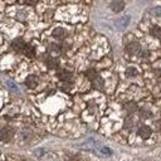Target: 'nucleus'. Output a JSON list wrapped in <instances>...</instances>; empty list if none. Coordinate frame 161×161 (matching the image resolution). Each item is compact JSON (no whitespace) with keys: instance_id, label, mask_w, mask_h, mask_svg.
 <instances>
[{"instance_id":"nucleus-1","label":"nucleus","mask_w":161,"mask_h":161,"mask_svg":"<svg viewBox=\"0 0 161 161\" xmlns=\"http://www.w3.org/2000/svg\"><path fill=\"white\" fill-rule=\"evenodd\" d=\"M14 136V128L13 127H4L0 132V140L4 142H8Z\"/></svg>"},{"instance_id":"nucleus-2","label":"nucleus","mask_w":161,"mask_h":161,"mask_svg":"<svg viewBox=\"0 0 161 161\" xmlns=\"http://www.w3.org/2000/svg\"><path fill=\"white\" fill-rule=\"evenodd\" d=\"M140 50H141V47L137 42H131L126 45V52L128 54H137V53H140Z\"/></svg>"},{"instance_id":"nucleus-3","label":"nucleus","mask_w":161,"mask_h":161,"mask_svg":"<svg viewBox=\"0 0 161 161\" xmlns=\"http://www.w3.org/2000/svg\"><path fill=\"white\" fill-rule=\"evenodd\" d=\"M58 77H59V79L62 82H70L73 74H72V72H69L67 69H62V70L58 72Z\"/></svg>"},{"instance_id":"nucleus-4","label":"nucleus","mask_w":161,"mask_h":161,"mask_svg":"<svg viewBox=\"0 0 161 161\" xmlns=\"http://www.w3.org/2000/svg\"><path fill=\"white\" fill-rule=\"evenodd\" d=\"M24 47H25V43H24V40L20 39V38L15 39V40L11 43V48H13L15 52H23Z\"/></svg>"},{"instance_id":"nucleus-5","label":"nucleus","mask_w":161,"mask_h":161,"mask_svg":"<svg viewBox=\"0 0 161 161\" xmlns=\"http://www.w3.org/2000/svg\"><path fill=\"white\" fill-rule=\"evenodd\" d=\"M137 133H138V136L142 137V138H148V137L151 136V128H150L148 126H141V127L138 128Z\"/></svg>"},{"instance_id":"nucleus-6","label":"nucleus","mask_w":161,"mask_h":161,"mask_svg":"<svg viewBox=\"0 0 161 161\" xmlns=\"http://www.w3.org/2000/svg\"><path fill=\"white\" fill-rule=\"evenodd\" d=\"M123 8H125V3H123L122 0H113V1L111 3V9H112L114 13H118V11L123 10Z\"/></svg>"},{"instance_id":"nucleus-7","label":"nucleus","mask_w":161,"mask_h":161,"mask_svg":"<svg viewBox=\"0 0 161 161\" xmlns=\"http://www.w3.org/2000/svg\"><path fill=\"white\" fill-rule=\"evenodd\" d=\"M67 35V31L63 29V28H57L53 30V36L57 38V39H64Z\"/></svg>"},{"instance_id":"nucleus-8","label":"nucleus","mask_w":161,"mask_h":161,"mask_svg":"<svg viewBox=\"0 0 161 161\" xmlns=\"http://www.w3.org/2000/svg\"><path fill=\"white\" fill-rule=\"evenodd\" d=\"M23 53H24L26 57L33 58V57L35 55V49H34V47H31L30 44H25V47H24V49H23Z\"/></svg>"},{"instance_id":"nucleus-9","label":"nucleus","mask_w":161,"mask_h":161,"mask_svg":"<svg viewBox=\"0 0 161 161\" xmlns=\"http://www.w3.org/2000/svg\"><path fill=\"white\" fill-rule=\"evenodd\" d=\"M25 84H26L29 88H34V87H36V84H38V78H36L35 75H29V77H26V79H25Z\"/></svg>"},{"instance_id":"nucleus-10","label":"nucleus","mask_w":161,"mask_h":161,"mask_svg":"<svg viewBox=\"0 0 161 161\" xmlns=\"http://www.w3.org/2000/svg\"><path fill=\"white\" fill-rule=\"evenodd\" d=\"M92 86H93V88H96V89H102V88H103V79L97 75V77L92 80Z\"/></svg>"},{"instance_id":"nucleus-11","label":"nucleus","mask_w":161,"mask_h":161,"mask_svg":"<svg viewBox=\"0 0 161 161\" xmlns=\"http://www.w3.org/2000/svg\"><path fill=\"white\" fill-rule=\"evenodd\" d=\"M45 64H47L49 68H57V67H58V60H57L55 58H53V57H48V58L45 59Z\"/></svg>"},{"instance_id":"nucleus-12","label":"nucleus","mask_w":161,"mask_h":161,"mask_svg":"<svg viewBox=\"0 0 161 161\" xmlns=\"http://www.w3.org/2000/svg\"><path fill=\"white\" fill-rule=\"evenodd\" d=\"M125 109L128 112V113H133L135 111H137V104L135 102H127L125 104Z\"/></svg>"},{"instance_id":"nucleus-13","label":"nucleus","mask_w":161,"mask_h":161,"mask_svg":"<svg viewBox=\"0 0 161 161\" xmlns=\"http://www.w3.org/2000/svg\"><path fill=\"white\" fill-rule=\"evenodd\" d=\"M86 77L89 79V80H93L96 77H97V72L94 69H87L86 70Z\"/></svg>"},{"instance_id":"nucleus-14","label":"nucleus","mask_w":161,"mask_h":161,"mask_svg":"<svg viewBox=\"0 0 161 161\" xmlns=\"http://www.w3.org/2000/svg\"><path fill=\"white\" fill-rule=\"evenodd\" d=\"M137 69L135 68V67H128L127 68V70H126V75L127 77H135V75H137Z\"/></svg>"},{"instance_id":"nucleus-15","label":"nucleus","mask_w":161,"mask_h":161,"mask_svg":"<svg viewBox=\"0 0 161 161\" xmlns=\"http://www.w3.org/2000/svg\"><path fill=\"white\" fill-rule=\"evenodd\" d=\"M151 34L156 38H161V28L160 26H153L151 29Z\"/></svg>"},{"instance_id":"nucleus-16","label":"nucleus","mask_w":161,"mask_h":161,"mask_svg":"<svg viewBox=\"0 0 161 161\" xmlns=\"http://www.w3.org/2000/svg\"><path fill=\"white\" fill-rule=\"evenodd\" d=\"M140 117H142V118H150L151 117V111H148V109H141L140 111Z\"/></svg>"},{"instance_id":"nucleus-17","label":"nucleus","mask_w":161,"mask_h":161,"mask_svg":"<svg viewBox=\"0 0 161 161\" xmlns=\"http://www.w3.org/2000/svg\"><path fill=\"white\" fill-rule=\"evenodd\" d=\"M60 88L64 89V91H69V89H70V84H69V82H63V83L60 84Z\"/></svg>"},{"instance_id":"nucleus-18","label":"nucleus","mask_w":161,"mask_h":161,"mask_svg":"<svg viewBox=\"0 0 161 161\" xmlns=\"http://www.w3.org/2000/svg\"><path fill=\"white\" fill-rule=\"evenodd\" d=\"M133 123H135V122H133V119H132V118H127V119H126V122H125V126H126L127 128H130V127H132V126H133Z\"/></svg>"},{"instance_id":"nucleus-19","label":"nucleus","mask_w":161,"mask_h":161,"mask_svg":"<svg viewBox=\"0 0 161 161\" xmlns=\"http://www.w3.org/2000/svg\"><path fill=\"white\" fill-rule=\"evenodd\" d=\"M69 161H83V158L77 156V155H70L69 156Z\"/></svg>"},{"instance_id":"nucleus-20","label":"nucleus","mask_w":161,"mask_h":161,"mask_svg":"<svg viewBox=\"0 0 161 161\" xmlns=\"http://www.w3.org/2000/svg\"><path fill=\"white\" fill-rule=\"evenodd\" d=\"M152 14H157V15H160V14H161V8H156V9H153V10H152Z\"/></svg>"},{"instance_id":"nucleus-21","label":"nucleus","mask_w":161,"mask_h":161,"mask_svg":"<svg viewBox=\"0 0 161 161\" xmlns=\"http://www.w3.org/2000/svg\"><path fill=\"white\" fill-rule=\"evenodd\" d=\"M158 128H160V131H161V121L158 122Z\"/></svg>"}]
</instances>
